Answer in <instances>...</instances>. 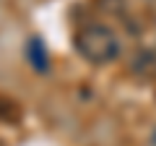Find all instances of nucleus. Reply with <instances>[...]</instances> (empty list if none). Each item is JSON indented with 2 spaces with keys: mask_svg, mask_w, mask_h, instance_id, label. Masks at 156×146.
Wrapping results in <instances>:
<instances>
[{
  "mask_svg": "<svg viewBox=\"0 0 156 146\" xmlns=\"http://www.w3.org/2000/svg\"><path fill=\"white\" fill-rule=\"evenodd\" d=\"M73 45H76L78 55L91 65H109V63L120 60V55H122V42L117 37V31L99 21L78 29Z\"/></svg>",
  "mask_w": 156,
  "mask_h": 146,
  "instance_id": "nucleus-1",
  "label": "nucleus"
},
{
  "mask_svg": "<svg viewBox=\"0 0 156 146\" xmlns=\"http://www.w3.org/2000/svg\"><path fill=\"white\" fill-rule=\"evenodd\" d=\"M154 146H156V130H154Z\"/></svg>",
  "mask_w": 156,
  "mask_h": 146,
  "instance_id": "nucleus-4",
  "label": "nucleus"
},
{
  "mask_svg": "<svg viewBox=\"0 0 156 146\" xmlns=\"http://www.w3.org/2000/svg\"><path fill=\"white\" fill-rule=\"evenodd\" d=\"M0 120H5V123H18V120H21V107H18L13 99L0 97Z\"/></svg>",
  "mask_w": 156,
  "mask_h": 146,
  "instance_id": "nucleus-3",
  "label": "nucleus"
},
{
  "mask_svg": "<svg viewBox=\"0 0 156 146\" xmlns=\"http://www.w3.org/2000/svg\"><path fill=\"white\" fill-rule=\"evenodd\" d=\"M26 60H29V65H31V71H37V73H47L52 68L47 45L42 42V37H37V34L26 39Z\"/></svg>",
  "mask_w": 156,
  "mask_h": 146,
  "instance_id": "nucleus-2",
  "label": "nucleus"
}]
</instances>
